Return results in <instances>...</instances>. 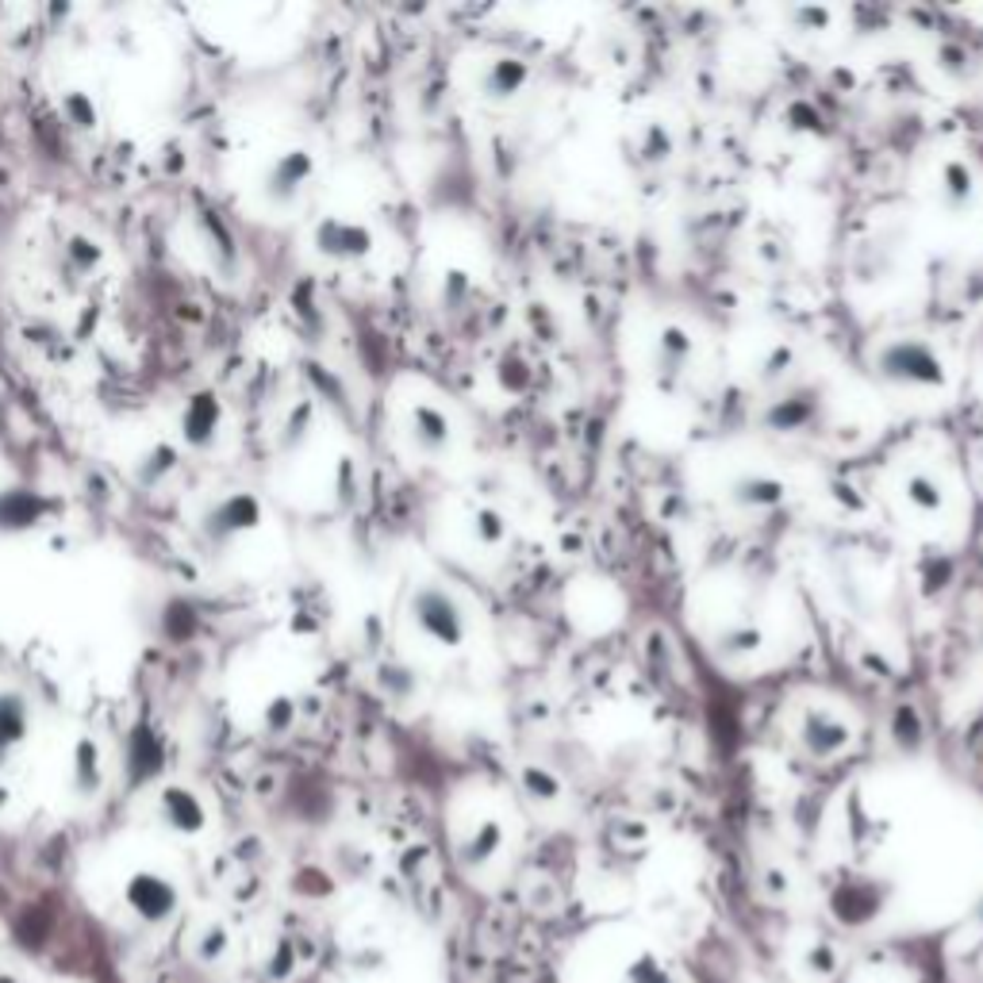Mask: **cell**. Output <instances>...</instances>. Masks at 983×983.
I'll return each mask as SVG.
<instances>
[{
	"instance_id": "52a82bcc",
	"label": "cell",
	"mask_w": 983,
	"mask_h": 983,
	"mask_svg": "<svg viewBox=\"0 0 983 983\" xmlns=\"http://www.w3.org/2000/svg\"><path fill=\"white\" fill-rule=\"evenodd\" d=\"M316 243L323 254L331 257H357L369 250V235H365L362 228H354V223H339V220H327L323 228H319Z\"/></svg>"
},
{
	"instance_id": "30bf717a",
	"label": "cell",
	"mask_w": 983,
	"mask_h": 983,
	"mask_svg": "<svg viewBox=\"0 0 983 983\" xmlns=\"http://www.w3.org/2000/svg\"><path fill=\"white\" fill-rule=\"evenodd\" d=\"M496 841H499V830L496 826H485V830L465 846V864H485L488 857L496 853Z\"/></svg>"
},
{
	"instance_id": "3957f363",
	"label": "cell",
	"mask_w": 983,
	"mask_h": 983,
	"mask_svg": "<svg viewBox=\"0 0 983 983\" xmlns=\"http://www.w3.org/2000/svg\"><path fill=\"white\" fill-rule=\"evenodd\" d=\"M311 177V154L308 151H285L262 177V192L269 205L285 208L300 197V189Z\"/></svg>"
},
{
	"instance_id": "9c48e42d",
	"label": "cell",
	"mask_w": 983,
	"mask_h": 983,
	"mask_svg": "<svg viewBox=\"0 0 983 983\" xmlns=\"http://www.w3.org/2000/svg\"><path fill=\"white\" fill-rule=\"evenodd\" d=\"M627 983H681L673 976V972L665 969V964L658 961V957H650V953H642L638 957L634 964H630V972H627Z\"/></svg>"
},
{
	"instance_id": "7c38bea8",
	"label": "cell",
	"mask_w": 983,
	"mask_h": 983,
	"mask_svg": "<svg viewBox=\"0 0 983 983\" xmlns=\"http://www.w3.org/2000/svg\"><path fill=\"white\" fill-rule=\"evenodd\" d=\"M228 953V930H220V926H212V930L205 934V946H200V961L212 964L216 957Z\"/></svg>"
},
{
	"instance_id": "8fae6325",
	"label": "cell",
	"mask_w": 983,
	"mask_h": 983,
	"mask_svg": "<svg viewBox=\"0 0 983 983\" xmlns=\"http://www.w3.org/2000/svg\"><path fill=\"white\" fill-rule=\"evenodd\" d=\"M97 254H100V250H97V243H89V239H69V246H66V257H69V262H74L81 273L89 269L92 262H97Z\"/></svg>"
},
{
	"instance_id": "277c9868",
	"label": "cell",
	"mask_w": 983,
	"mask_h": 983,
	"mask_svg": "<svg viewBox=\"0 0 983 983\" xmlns=\"http://www.w3.org/2000/svg\"><path fill=\"white\" fill-rule=\"evenodd\" d=\"M158 818L174 833H200L208 826V807L200 803L197 792H189L181 784H169L158 795Z\"/></svg>"
},
{
	"instance_id": "4fadbf2b",
	"label": "cell",
	"mask_w": 983,
	"mask_h": 983,
	"mask_svg": "<svg viewBox=\"0 0 983 983\" xmlns=\"http://www.w3.org/2000/svg\"><path fill=\"white\" fill-rule=\"evenodd\" d=\"M810 964H818V972H822V976H830V972L838 969V957H833L826 946H818L815 953H810Z\"/></svg>"
},
{
	"instance_id": "5b68a950",
	"label": "cell",
	"mask_w": 983,
	"mask_h": 983,
	"mask_svg": "<svg viewBox=\"0 0 983 983\" xmlns=\"http://www.w3.org/2000/svg\"><path fill=\"white\" fill-rule=\"evenodd\" d=\"M181 434L189 446L208 450L220 434V400L212 393H200L185 404V416H181Z\"/></svg>"
},
{
	"instance_id": "5bb4252c",
	"label": "cell",
	"mask_w": 983,
	"mask_h": 983,
	"mask_svg": "<svg viewBox=\"0 0 983 983\" xmlns=\"http://www.w3.org/2000/svg\"><path fill=\"white\" fill-rule=\"evenodd\" d=\"M976 918H980V923H983V907H980V910H976Z\"/></svg>"
},
{
	"instance_id": "7a4b0ae2",
	"label": "cell",
	"mask_w": 983,
	"mask_h": 983,
	"mask_svg": "<svg viewBox=\"0 0 983 983\" xmlns=\"http://www.w3.org/2000/svg\"><path fill=\"white\" fill-rule=\"evenodd\" d=\"M257 522H262V504L254 492H231L205 515V538L208 545H228L239 534L254 530Z\"/></svg>"
},
{
	"instance_id": "ba28073f",
	"label": "cell",
	"mask_w": 983,
	"mask_h": 983,
	"mask_svg": "<svg viewBox=\"0 0 983 983\" xmlns=\"http://www.w3.org/2000/svg\"><path fill=\"white\" fill-rule=\"evenodd\" d=\"M74 792L77 795L100 792V749L92 745V738H81L74 749Z\"/></svg>"
},
{
	"instance_id": "8992f818",
	"label": "cell",
	"mask_w": 983,
	"mask_h": 983,
	"mask_svg": "<svg viewBox=\"0 0 983 983\" xmlns=\"http://www.w3.org/2000/svg\"><path fill=\"white\" fill-rule=\"evenodd\" d=\"M27 727H31L27 699L20 692H0V761L27 738Z\"/></svg>"
},
{
	"instance_id": "6da1fadb",
	"label": "cell",
	"mask_w": 983,
	"mask_h": 983,
	"mask_svg": "<svg viewBox=\"0 0 983 983\" xmlns=\"http://www.w3.org/2000/svg\"><path fill=\"white\" fill-rule=\"evenodd\" d=\"M123 903H128V910L139 918V923L166 926L169 918L177 915V907H181V892H177L174 880L162 876V872L139 869V872H131L128 884H123Z\"/></svg>"
}]
</instances>
